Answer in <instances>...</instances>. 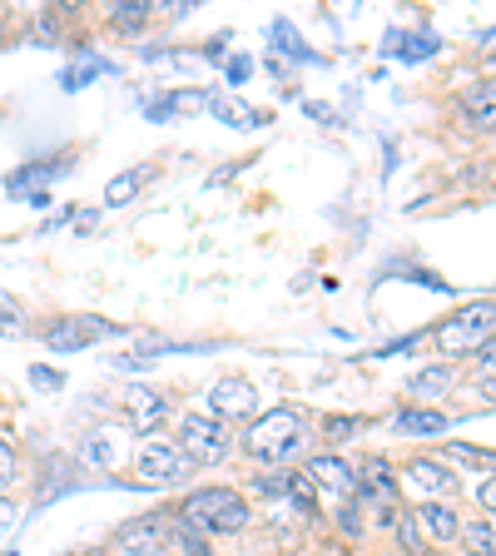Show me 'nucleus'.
I'll use <instances>...</instances> for the list:
<instances>
[{"mask_svg":"<svg viewBox=\"0 0 496 556\" xmlns=\"http://www.w3.org/2000/svg\"><path fill=\"white\" fill-rule=\"evenodd\" d=\"M0 333H11V328H0Z\"/></svg>","mask_w":496,"mask_h":556,"instance_id":"obj_31","label":"nucleus"},{"mask_svg":"<svg viewBox=\"0 0 496 556\" xmlns=\"http://www.w3.org/2000/svg\"><path fill=\"white\" fill-rule=\"evenodd\" d=\"M442 457H452V463H467V467H492V452L486 447H467V442H442Z\"/></svg>","mask_w":496,"mask_h":556,"instance_id":"obj_19","label":"nucleus"},{"mask_svg":"<svg viewBox=\"0 0 496 556\" xmlns=\"http://www.w3.org/2000/svg\"><path fill=\"white\" fill-rule=\"evenodd\" d=\"M476 502H482V517H492V502H496L492 477H482V486H476Z\"/></svg>","mask_w":496,"mask_h":556,"instance_id":"obj_30","label":"nucleus"},{"mask_svg":"<svg viewBox=\"0 0 496 556\" xmlns=\"http://www.w3.org/2000/svg\"><path fill=\"white\" fill-rule=\"evenodd\" d=\"M174 542L185 546V556H214V546H208L204 536H194V532H179V527H174Z\"/></svg>","mask_w":496,"mask_h":556,"instance_id":"obj_24","label":"nucleus"},{"mask_svg":"<svg viewBox=\"0 0 496 556\" xmlns=\"http://www.w3.org/2000/svg\"><path fill=\"white\" fill-rule=\"evenodd\" d=\"M5 556H15V552H5Z\"/></svg>","mask_w":496,"mask_h":556,"instance_id":"obj_33","label":"nucleus"},{"mask_svg":"<svg viewBox=\"0 0 496 556\" xmlns=\"http://www.w3.org/2000/svg\"><path fill=\"white\" fill-rule=\"evenodd\" d=\"M208 407H214V417H219V422H254V417H258L254 382L219 378V382H214V393H208Z\"/></svg>","mask_w":496,"mask_h":556,"instance_id":"obj_9","label":"nucleus"},{"mask_svg":"<svg viewBox=\"0 0 496 556\" xmlns=\"http://www.w3.org/2000/svg\"><path fill=\"white\" fill-rule=\"evenodd\" d=\"M397 486H412L422 502H447L452 492H457V477H452V467L442 463V457H412V463L403 467V482Z\"/></svg>","mask_w":496,"mask_h":556,"instance_id":"obj_8","label":"nucleus"},{"mask_svg":"<svg viewBox=\"0 0 496 556\" xmlns=\"http://www.w3.org/2000/svg\"><path fill=\"white\" fill-rule=\"evenodd\" d=\"M208 110L224 119V125L233 129H258L264 125V115H258L254 104H243V100H224V94H208Z\"/></svg>","mask_w":496,"mask_h":556,"instance_id":"obj_15","label":"nucleus"},{"mask_svg":"<svg viewBox=\"0 0 496 556\" xmlns=\"http://www.w3.org/2000/svg\"><path fill=\"white\" fill-rule=\"evenodd\" d=\"M119 324H104L94 313H69V318H55V324L40 333V343L55 348V353H80V348L100 343V338H115Z\"/></svg>","mask_w":496,"mask_h":556,"instance_id":"obj_6","label":"nucleus"},{"mask_svg":"<svg viewBox=\"0 0 496 556\" xmlns=\"http://www.w3.org/2000/svg\"><path fill=\"white\" fill-rule=\"evenodd\" d=\"M135 472H139V482L144 486H179L189 472H194V463L179 452V442L150 438L144 447H139V457H135Z\"/></svg>","mask_w":496,"mask_h":556,"instance_id":"obj_4","label":"nucleus"},{"mask_svg":"<svg viewBox=\"0 0 496 556\" xmlns=\"http://www.w3.org/2000/svg\"><path fill=\"white\" fill-rule=\"evenodd\" d=\"M457 542H467V552H472V556H496L492 517H482V521H462V532H457Z\"/></svg>","mask_w":496,"mask_h":556,"instance_id":"obj_17","label":"nucleus"},{"mask_svg":"<svg viewBox=\"0 0 496 556\" xmlns=\"http://www.w3.org/2000/svg\"><path fill=\"white\" fill-rule=\"evenodd\" d=\"M224 70H229V85H243L249 75H254V60H249V55H233Z\"/></svg>","mask_w":496,"mask_h":556,"instance_id":"obj_26","label":"nucleus"},{"mask_svg":"<svg viewBox=\"0 0 496 556\" xmlns=\"http://www.w3.org/2000/svg\"><path fill=\"white\" fill-rule=\"evenodd\" d=\"M174 542V521L169 517H135L129 527L115 532V556H164Z\"/></svg>","mask_w":496,"mask_h":556,"instance_id":"obj_7","label":"nucleus"},{"mask_svg":"<svg viewBox=\"0 0 496 556\" xmlns=\"http://www.w3.org/2000/svg\"><path fill=\"white\" fill-rule=\"evenodd\" d=\"M0 40H5V30H0Z\"/></svg>","mask_w":496,"mask_h":556,"instance_id":"obj_32","label":"nucleus"},{"mask_svg":"<svg viewBox=\"0 0 496 556\" xmlns=\"http://www.w3.org/2000/svg\"><path fill=\"white\" fill-rule=\"evenodd\" d=\"M15 318H21V308H15V299L5 289H0V328H11Z\"/></svg>","mask_w":496,"mask_h":556,"instance_id":"obj_29","label":"nucleus"},{"mask_svg":"<svg viewBox=\"0 0 496 556\" xmlns=\"http://www.w3.org/2000/svg\"><path fill=\"white\" fill-rule=\"evenodd\" d=\"M452 382H457V368H452V363H428V368H417L412 378L403 382V393L417 397V403H437Z\"/></svg>","mask_w":496,"mask_h":556,"instance_id":"obj_13","label":"nucleus"},{"mask_svg":"<svg viewBox=\"0 0 496 556\" xmlns=\"http://www.w3.org/2000/svg\"><path fill=\"white\" fill-rule=\"evenodd\" d=\"M274 46L283 50V55H293V60H313V50H303V46H298V35H293V25H289V21H278V25H274Z\"/></svg>","mask_w":496,"mask_h":556,"instance_id":"obj_20","label":"nucleus"},{"mask_svg":"<svg viewBox=\"0 0 496 556\" xmlns=\"http://www.w3.org/2000/svg\"><path fill=\"white\" fill-rule=\"evenodd\" d=\"M179 452H185L194 467H219L233 457V428L219 422L214 413H189L179 422Z\"/></svg>","mask_w":496,"mask_h":556,"instance_id":"obj_3","label":"nucleus"},{"mask_svg":"<svg viewBox=\"0 0 496 556\" xmlns=\"http://www.w3.org/2000/svg\"><path fill=\"white\" fill-rule=\"evenodd\" d=\"M125 413L144 438H154V432L164 428V417H169V403H164L154 388H144V382H129L125 388Z\"/></svg>","mask_w":496,"mask_h":556,"instance_id":"obj_11","label":"nucleus"},{"mask_svg":"<svg viewBox=\"0 0 496 556\" xmlns=\"http://www.w3.org/2000/svg\"><path fill=\"white\" fill-rule=\"evenodd\" d=\"M243 452L258 457V463H289L303 452V413L298 407H274V413H258L243 432Z\"/></svg>","mask_w":496,"mask_h":556,"instance_id":"obj_2","label":"nucleus"},{"mask_svg":"<svg viewBox=\"0 0 496 556\" xmlns=\"http://www.w3.org/2000/svg\"><path fill=\"white\" fill-rule=\"evenodd\" d=\"M492 313H496V303L482 299V303L457 313L452 324H437L432 338H437L442 353H476V343H492Z\"/></svg>","mask_w":496,"mask_h":556,"instance_id":"obj_5","label":"nucleus"},{"mask_svg":"<svg viewBox=\"0 0 496 556\" xmlns=\"http://www.w3.org/2000/svg\"><path fill=\"white\" fill-rule=\"evenodd\" d=\"M412 527H417V536H422V546H452L457 532H462V511L452 507V502H422Z\"/></svg>","mask_w":496,"mask_h":556,"instance_id":"obj_10","label":"nucleus"},{"mask_svg":"<svg viewBox=\"0 0 496 556\" xmlns=\"http://www.w3.org/2000/svg\"><path fill=\"white\" fill-rule=\"evenodd\" d=\"M150 15H154V0H115L110 5V25L115 30H139Z\"/></svg>","mask_w":496,"mask_h":556,"instance_id":"obj_16","label":"nucleus"},{"mask_svg":"<svg viewBox=\"0 0 496 556\" xmlns=\"http://www.w3.org/2000/svg\"><path fill=\"white\" fill-rule=\"evenodd\" d=\"M150 179V169H129L119 174V179H110V189H104V204H129V199L139 194V185Z\"/></svg>","mask_w":496,"mask_h":556,"instance_id":"obj_18","label":"nucleus"},{"mask_svg":"<svg viewBox=\"0 0 496 556\" xmlns=\"http://www.w3.org/2000/svg\"><path fill=\"white\" fill-rule=\"evenodd\" d=\"M60 382H65V378H60L55 368H40V363H35V368H30V388H46V393H55Z\"/></svg>","mask_w":496,"mask_h":556,"instance_id":"obj_25","label":"nucleus"},{"mask_svg":"<svg viewBox=\"0 0 496 556\" xmlns=\"http://www.w3.org/2000/svg\"><path fill=\"white\" fill-rule=\"evenodd\" d=\"M254 521L249 502L233 492V486H199L179 502V532H194V536H219V532H233L239 536L243 527Z\"/></svg>","mask_w":496,"mask_h":556,"instance_id":"obj_1","label":"nucleus"},{"mask_svg":"<svg viewBox=\"0 0 496 556\" xmlns=\"http://www.w3.org/2000/svg\"><path fill=\"white\" fill-rule=\"evenodd\" d=\"M393 428L403 438H442L452 428V417L437 407H403V413H393Z\"/></svg>","mask_w":496,"mask_h":556,"instance_id":"obj_14","label":"nucleus"},{"mask_svg":"<svg viewBox=\"0 0 496 556\" xmlns=\"http://www.w3.org/2000/svg\"><path fill=\"white\" fill-rule=\"evenodd\" d=\"M323 432H328V438H353V432H363V417H328V422H323Z\"/></svg>","mask_w":496,"mask_h":556,"instance_id":"obj_23","label":"nucleus"},{"mask_svg":"<svg viewBox=\"0 0 496 556\" xmlns=\"http://www.w3.org/2000/svg\"><path fill=\"white\" fill-rule=\"evenodd\" d=\"M15 482V442L0 432V492Z\"/></svg>","mask_w":496,"mask_h":556,"instance_id":"obj_21","label":"nucleus"},{"mask_svg":"<svg viewBox=\"0 0 496 556\" xmlns=\"http://www.w3.org/2000/svg\"><path fill=\"white\" fill-rule=\"evenodd\" d=\"M303 477H308V482H323L328 492H358V467L347 463V457H333V452H318Z\"/></svg>","mask_w":496,"mask_h":556,"instance_id":"obj_12","label":"nucleus"},{"mask_svg":"<svg viewBox=\"0 0 496 556\" xmlns=\"http://www.w3.org/2000/svg\"><path fill=\"white\" fill-rule=\"evenodd\" d=\"M467 104H482V115H492V80H476L467 90Z\"/></svg>","mask_w":496,"mask_h":556,"instance_id":"obj_27","label":"nucleus"},{"mask_svg":"<svg viewBox=\"0 0 496 556\" xmlns=\"http://www.w3.org/2000/svg\"><path fill=\"white\" fill-rule=\"evenodd\" d=\"M338 521H343V532H347V536H363V507H353V502H347L343 517H338Z\"/></svg>","mask_w":496,"mask_h":556,"instance_id":"obj_28","label":"nucleus"},{"mask_svg":"<svg viewBox=\"0 0 496 556\" xmlns=\"http://www.w3.org/2000/svg\"><path fill=\"white\" fill-rule=\"evenodd\" d=\"M289 486H293V472H283V467H278V472H264L258 477V492H268V497H289Z\"/></svg>","mask_w":496,"mask_h":556,"instance_id":"obj_22","label":"nucleus"}]
</instances>
